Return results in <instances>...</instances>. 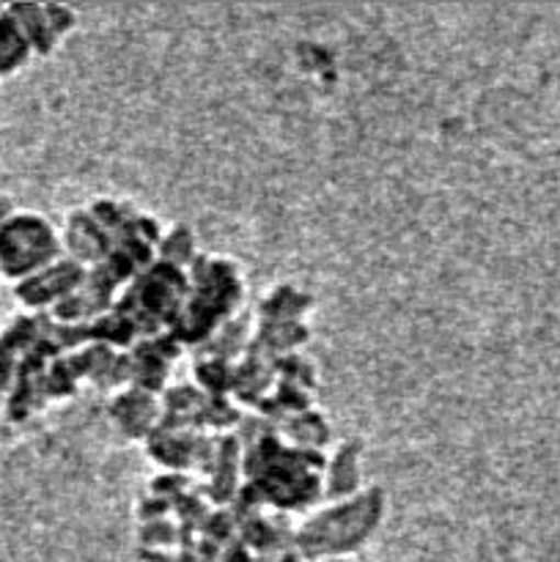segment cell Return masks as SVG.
<instances>
[{
	"instance_id": "1",
	"label": "cell",
	"mask_w": 560,
	"mask_h": 562,
	"mask_svg": "<svg viewBox=\"0 0 560 562\" xmlns=\"http://www.w3.org/2000/svg\"><path fill=\"white\" fill-rule=\"evenodd\" d=\"M384 519L382 488L357 492L355 497L327 503L322 510L307 516L296 530V549L307 560H335L357 552L371 541Z\"/></svg>"
},
{
	"instance_id": "2",
	"label": "cell",
	"mask_w": 560,
	"mask_h": 562,
	"mask_svg": "<svg viewBox=\"0 0 560 562\" xmlns=\"http://www.w3.org/2000/svg\"><path fill=\"white\" fill-rule=\"evenodd\" d=\"M64 258V239L44 214L14 212L0 225V274L20 285Z\"/></svg>"
},
{
	"instance_id": "3",
	"label": "cell",
	"mask_w": 560,
	"mask_h": 562,
	"mask_svg": "<svg viewBox=\"0 0 560 562\" xmlns=\"http://www.w3.org/2000/svg\"><path fill=\"white\" fill-rule=\"evenodd\" d=\"M5 11L14 16L38 55L53 53L77 25V14L66 5H9Z\"/></svg>"
},
{
	"instance_id": "4",
	"label": "cell",
	"mask_w": 560,
	"mask_h": 562,
	"mask_svg": "<svg viewBox=\"0 0 560 562\" xmlns=\"http://www.w3.org/2000/svg\"><path fill=\"white\" fill-rule=\"evenodd\" d=\"M82 280H86V267L75 263L71 258H60L53 267L22 280L14 289V296L25 307H58Z\"/></svg>"
},
{
	"instance_id": "5",
	"label": "cell",
	"mask_w": 560,
	"mask_h": 562,
	"mask_svg": "<svg viewBox=\"0 0 560 562\" xmlns=\"http://www.w3.org/2000/svg\"><path fill=\"white\" fill-rule=\"evenodd\" d=\"M362 448L360 442L340 445L335 450V456L329 461H324V475H322V497H327V503H338V499L355 497L357 492H362Z\"/></svg>"
},
{
	"instance_id": "6",
	"label": "cell",
	"mask_w": 560,
	"mask_h": 562,
	"mask_svg": "<svg viewBox=\"0 0 560 562\" xmlns=\"http://www.w3.org/2000/svg\"><path fill=\"white\" fill-rule=\"evenodd\" d=\"M33 47L14 16L0 9V77H11L31 60Z\"/></svg>"
},
{
	"instance_id": "7",
	"label": "cell",
	"mask_w": 560,
	"mask_h": 562,
	"mask_svg": "<svg viewBox=\"0 0 560 562\" xmlns=\"http://www.w3.org/2000/svg\"><path fill=\"white\" fill-rule=\"evenodd\" d=\"M14 212H16V209L11 206V201H9V198H5V195H0V225H3L5 220H9L11 214H14Z\"/></svg>"
}]
</instances>
